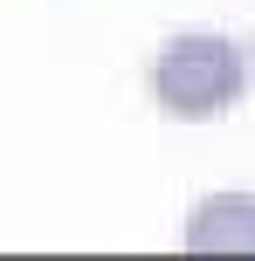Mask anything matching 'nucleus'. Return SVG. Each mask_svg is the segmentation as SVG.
Returning <instances> with one entry per match:
<instances>
[{"label": "nucleus", "instance_id": "1", "mask_svg": "<svg viewBox=\"0 0 255 261\" xmlns=\"http://www.w3.org/2000/svg\"><path fill=\"white\" fill-rule=\"evenodd\" d=\"M248 90V55L214 28H179L152 55V103L173 124H214L242 103Z\"/></svg>", "mask_w": 255, "mask_h": 261}, {"label": "nucleus", "instance_id": "2", "mask_svg": "<svg viewBox=\"0 0 255 261\" xmlns=\"http://www.w3.org/2000/svg\"><path fill=\"white\" fill-rule=\"evenodd\" d=\"M193 254H255V193H207L187 213Z\"/></svg>", "mask_w": 255, "mask_h": 261}, {"label": "nucleus", "instance_id": "3", "mask_svg": "<svg viewBox=\"0 0 255 261\" xmlns=\"http://www.w3.org/2000/svg\"><path fill=\"white\" fill-rule=\"evenodd\" d=\"M248 76H255V41H248Z\"/></svg>", "mask_w": 255, "mask_h": 261}]
</instances>
